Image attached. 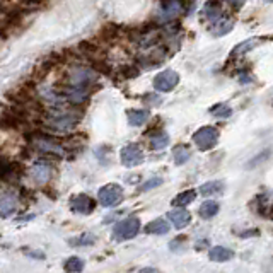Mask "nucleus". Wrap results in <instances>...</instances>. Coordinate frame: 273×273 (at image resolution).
I'll list each match as a JSON object with an SVG mask.
<instances>
[{
	"instance_id": "30",
	"label": "nucleus",
	"mask_w": 273,
	"mask_h": 273,
	"mask_svg": "<svg viewBox=\"0 0 273 273\" xmlns=\"http://www.w3.org/2000/svg\"><path fill=\"white\" fill-rule=\"evenodd\" d=\"M24 254L29 258H36V259H44V253L41 251H28V249H24Z\"/></svg>"
},
{
	"instance_id": "16",
	"label": "nucleus",
	"mask_w": 273,
	"mask_h": 273,
	"mask_svg": "<svg viewBox=\"0 0 273 273\" xmlns=\"http://www.w3.org/2000/svg\"><path fill=\"white\" fill-rule=\"evenodd\" d=\"M149 111L147 110H128L127 111V118H128V123L132 127H140L144 125L147 120H149Z\"/></svg>"
},
{
	"instance_id": "20",
	"label": "nucleus",
	"mask_w": 273,
	"mask_h": 273,
	"mask_svg": "<svg viewBox=\"0 0 273 273\" xmlns=\"http://www.w3.org/2000/svg\"><path fill=\"white\" fill-rule=\"evenodd\" d=\"M221 14H222V7H221V4H219V0H208V2L205 4L203 16L207 17V19L215 21L221 17Z\"/></svg>"
},
{
	"instance_id": "9",
	"label": "nucleus",
	"mask_w": 273,
	"mask_h": 273,
	"mask_svg": "<svg viewBox=\"0 0 273 273\" xmlns=\"http://www.w3.org/2000/svg\"><path fill=\"white\" fill-rule=\"evenodd\" d=\"M51 173H53L51 164L44 159L36 160V162L33 164V168H31V176H33V180L39 183V185H44V183L50 181Z\"/></svg>"
},
{
	"instance_id": "17",
	"label": "nucleus",
	"mask_w": 273,
	"mask_h": 273,
	"mask_svg": "<svg viewBox=\"0 0 273 273\" xmlns=\"http://www.w3.org/2000/svg\"><path fill=\"white\" fill-rule=\"evenodd\" d=\"M258 201V210L259 213H263L265 217H271L270 210L273 208V193H261L256 196Z\"/></svg>"
},
{
	"instance_id": "2",
	"label": "nucleus",
	"mask_w": 273,
	"mask_h": 273,
	"mask_svg": "<svg viewBox=\"0 0 273 273\" xmlns=\"http://www.w3.org/2000/svg\"><path fill=\"white\" fill-rule=\"evenodd\" d=\"M31 147L36 152H39V154L55 155V157H64L67 152L64 145L58 144V140L46 135H34L31 138Z\"/></svg>"
},
{
	"instance_id": "3",
	"label": "nucleus",
	"mask_w": 273,
	"mask_h": 273,
	"mask_svg": "<svg viewBox=\"0 0 273 273\" xmlns=\"http://www.w3.org/2000/svg\"><path fill=\"white\" fill-rule=\"evenodd\" d=\"M123 198H125L123 188L116 185V183L104 185L97 191V200H99V203L106 208H113L116 205H120L123 201Z\"/></svg>"
},
{
	"instance_id": "29",
	"label": "nucleus",
	"mask_w": 273,
	"mask_h": 273,
	"mask_svg": "<svg viewBox=\"0 0 273 273\" xmlns=\"http://www.w3.org/2000/svg\"><path fill=\"white\" fill-rule=\"evenodd\" d=\"M226 2H227V6H229V7L236 9V11H237V9H241L244 6L246 0H226Z\"/></svg>"
},
{
	"instance_id": "13",
	"label": "nucleus",
	"mask_w": 273,
	"mask_h": 273,
	"mask_svg": "<svg viewBox=\"0 0 273 273\" xmlns=\"http://www.w3.org/2000/svg\"><path fill=\"white\" fill-rule=\"evenodd\" d=\"M17 210V200L12 195L0 196V217H11Z\"/></svg>"
},
{
	"instance_id": "22",
	"label": "nucleus",
	"mask_w": 273,
	"mask_h": 273,
	"mask_svg": "<svg viewBox=\"0 0 273 273\" xmlns=\"http://www.w3.org/2000/svg\"><path fill=\"white\" fill-rule=\"evenodd\" d=\"M196 198V191L195 190H186V191H183V193H180L171 201V205L173 207H186V205H190V203H193Z\"/></svg>"
},
{
	"instance_id": "7",
	"label": "nucleus",
	"mask_w": 273,
	"mask_h": 273,
	"mask_svg": "<svg viewBox=\"0 0 273 273\" xmlns=\"http://www.w3.org/2000/svg\"><path fill=\"white\" fill-rule=\"evenodd\" d=\"M180 82V75L174 70H164L154 77V87L159 92H171Z\"/></svg>"
},
{
	"instance_id": "24",
	"label": "nucleus",
	"mask_w": 273,
	"mask_h": 273,
	"mask_svg": "<svg viewBox=\"0 0 273 273\" xmlns=\"http://www.w3.org/2000/svg\"><path fill=\"white\" fill-rule=\"evenodd\" d=\"M168 144H169V135L166 132H157L155 135H152V138H150V147H152V149H155V150L164 149Z\"/></svg>"
},
{
	"instance_id": "6",
	"label": "nucleus",
	"mask_w": 273,
	"mask_h": 273,
	"mask_svg": "<svg viewBox=\"0 0 273 273\" xmlns=\"http://www.w3.org/2000/svg\"><path fill=\"white\" fill-rule=\"evenodd\" d=\"M120 159H122V164L125 168H135V166L144 162V152H142L140 145L128 144L120 152Z\"/></svg>"
},
{
	"instance_id": "8",
	"label": "nucleus",
	"mask_w": 273,
	"mask_h": 273,
	"mask_svg": "<svg viewBox=\"0 0 273 273\" xmlns=\"http://www.w3.org/2000/svg\"><path fill=\"white\" fill-rule=\"evenodd\" d=\"M94 200L89 195H75L74 198H70V210L80 215H89L94 212Z\"/></svg>"
},
{
	"instance_id": "31",
	"label": "nucleus",
	"mask_w": 273,
	"mask_h": 273,
	"mask_svg": "<svg viewBox=\"0 0 273 273\" xmlns=\"http://www.w3.org/2000/svg\"><path fill=\"white\" fill-rule=\"evenodd\" d=\"M142 271H157L155 268H142Z\"/></svg>"
},
{
	"instance_id": "27",
	"label": "nucleus",
	"mask_w": 273,
	"mask_h": 273,
	"mask_svg": "<svg viewBox=\"0 0 273 273\" xmlns=\"http://www.w3.org/2000/svg\"><path fill=\"white\" fill-rule=\"evenodd\" d=\"M159 185H162V180H160V178H152L150 181H147L140 186V191H149V190H152V188H155Z\"/></svg>"
},
{
	"instance_id": "12",
	"label": "nucleus",
	"mask_w": 273,
	"mask_h": 273,
	"mask_svg": "<svg viewBox=\"0 0 273 273\" xmlns=\"http://www.w3.org/2000/svg\"><path fill=\"white\" fill-rule=\"evenodd\" d=\"M208 258L215 263H226L234 258V251L229 248H224V246H213L208 253Z\"/></svg>"
},
{
	"instance_id": "14",
	"label": "nucleus",
	"mask_w": 273,
	"mask_h": 273,
	"mask_svg": "<svg viewBox=\"0 0 273 273\" xmlns=\"http://www.w3.org/2000/svg\"><path fill=\"white\" fill-rule=\"evenodd\" d=\"M145 232L154 236H164L169 232V222L164 221V219H155V221H152L145 226Z\"/></svg>"
},
{
	"instance_id": "4",
	"label": "nucleus",
	"mask_w": 273,
	"mask_h": 273,
	"mask_svg": "<svg viewBox=\"0 0 273 273\" xmlns=\"http://www.w3.org/2000/svg\"><path fill=\"white\" fill-rule=\"evenodd\" d=\"M138 231H140V221L137 217H127L120 221L113 229V239L115 241H128L133 239Z\"/></svg>"
},
{
	"instance_id": "26",
	"label": "nucleus",
	"mask_w": 273,
	"mask_h": 273,
	"mask_svg": "<svg viewBox=\"0 0 273 273\" xmlns=\"http://www.w3.org/2000/svg\"><path fill=\"white\" fill-rule=\"evenodd\" d=\"M210 113H212L213 116H217V118H229V116L232 115V110H231V106H227V104H215L212 110H210Z\"/></svg>"
},
{
	"instance_id": "19",
	"label": "nucleus",
	"mask_w": 273,
	"mask_h": 273,
	"mask_svg": "<svg viewBox=\"0 0 273 273\" xmlns=\"http://www.w3.org/2000/svg\"><path fill=\"white\" fill-rule=\"evenodd\" d=\"M259 44V38H251V39H246L241 44H237L234 50L231 51V57L232 58H237V57H243L244 53H248L249 50H253L254 46H258Z\"/></svg>"
},
{
	"instance_id": "10",
	"label": "nucleus",
	"mask_w": 273,
	"mask_h": 273,
	"mask_svg": "<svg viewBox=\"0 0 273 273\" xmlns=\"http://www.w3.org/2000/svg\"><path fill=\"white\" fill-rule=\"evenodd\" d=\"M168 217L176 229H185V227L190 226V222H191V213L181 207H178L176 210H171V212L168 213Z\"/></svg>"
},
{
	"instance_id": "18",
	"label": "nucleus",
	"mask_w": 273,
	"mask_h": 273,
	"mask_svg": "<svg viewBox=\"0 0 273 273\" xmlns=\"http://www.w3.org/2000/svg\"><path fill=\"white\" fill-rule=\"evenodd\" d=\"M224 191V183L222 181H208L205 185L200 186V195L201 196H212V195H221Z\"/></svg>"
},
{
	"instance_id": "33",
	"label": "nucleus",
	"mask_w": 273,
	"mask_h": 273,
	"mask_svg": "<svg viewBox=\"0 0 273 273\" xmlns=\"http://www.w3.org/2000/svg\"><path fill=\"white\" fill-rule=\"evenodd\" d=\"M261 2H268V4H273V0H261Z\"/></svg>"
},
{
	"instance_id": "28",
	"label": "nucleus",
	"mask_w": 273,
	"mask_h": 273,
	"mask_svg": "<svg viewBox=\"0 0 273 273\" xmlns=\"http://www.w3.org/2000/svg\"><path fill=\"white\" fill-rule=\"evenodd\" d=\"M70 243H74V244H86V246H89V244H94V243H96V237H94L92 234H84L79 241H70Z\"/></svg>"
},
{
	"instance_id": "11",
	"label": "nucleus",
	"mask_w": 273,
	"mask_h": 273,
	"mask_svg": "<svg viewBox=\"0 0 273 273\" xmlns=\"http://www.w3.org/2000/svg\"><path fill=\"white\" fill-rule=\"evenodd\" d=\"M183 11V4L181 0H164L162 9H160V17L164 21H169L173 17H176Z\"/></svg>"
},
{
	"instance_id": "1",
	"label": "nucleus",
	"mask_w": 273,
	"mask_h": 273,
	"mask_svg": "<svg viewBox=\"0 0 273 273\" xmlns=\"http://www.w3.org/2000/svg\"><path fill=\"white\" fill-rule=\"evenodd\" d=\"M80 115H75L74 111H62V113H51L44 118V125L53 132H69L79 123Z\"/></svg>"
},
{
	"instance_id": "23",
	"label": "nucleus",
	"mask_w": 273,
	"mask_h": 273,
	"mask_svg": "<svg viewBox=\"0 0 273 273\" xmlns=\"http://www.w3.org/2000/svg\"><path fill=\"white\" fill-rule=\"evenodd\" d=\"M219 213V203L217 201H205V203L200 205L198 208V215L201 219H212L213 215H217Z\"/></svg>"
},
{
	"instance_id": "15",
	"label": "nucleus",
	"mask_w": 273,
	"mask_h": 273,
	"mask_svg": "<svg viewBox=\"0 0 273 273\" xmlns=\"http://www.w3.org/2000/svg\"><path fill=\"white\" fill-rule=\"evenodd\" d=\"M232 26H234V21L232 19H227V17H219V19H215V22H213L212 26V34L213 36H224V34L231 33Z\"/></svg>"
},
{
	"instance_id": "21",
	"label": "nucleus",
	"mask_w": 273,
	"mask_h": 273,
	"mask_svg": "<svg viewBox=\"0 0 273 273\" xmlns=\"http://www.w3.org/2000/svg\"><path fill=\"white\" fill-rule=\"evenodd\" d=\"M190 157H191V152L188 145H176L173 149V159L176 166H183Z\"/></svg>"
},
{
	"instance_id": "32",
	"label": "nucleus",
	"mask_w": 273,
	"mask_h": 273,
	"mask_svg": "<svg viewBox=\"0 0 273 273\" xmlns=\"http://www.w3.org/2000/svg\"><path fill=\"white\" fill-rule=\"evenodd\" d=\"M28 2H33V4H41L44 0H28Z\"/></svg>"
},
{
	"instance_id": "25",
	"label": "nucleus",
	"mask_w": 273,
	"mask_h": 273,
	"mask_svg": "<svg viewBox=\"0 0 273 273\" xmlns=\"http://www.w3.org/2000/svg\"><path fill=\"white\" fill-rule=\"evenodd\" d=\"M64 268H65V271H72V273L82 271L84 270V259L79 258V256H70V258H67Z\"/></svg>"
},
{
	"instance_id": "5",
	"label": "nucleus",
	"mask_w": 273,
	"mask_h": 273,
	"mask_svg": "<svg viewBox=\"0 0 273 273\" xmlns=\"http://www.w3.org/2000/svg\"><path fill=\"white\" fill-rule=\"evenodd\" d=\"M193 142L201 152H207L210 149H213L219 142V130L213 127H201L200 130L195 132Z\"/></svg>"
}]
</instances>
